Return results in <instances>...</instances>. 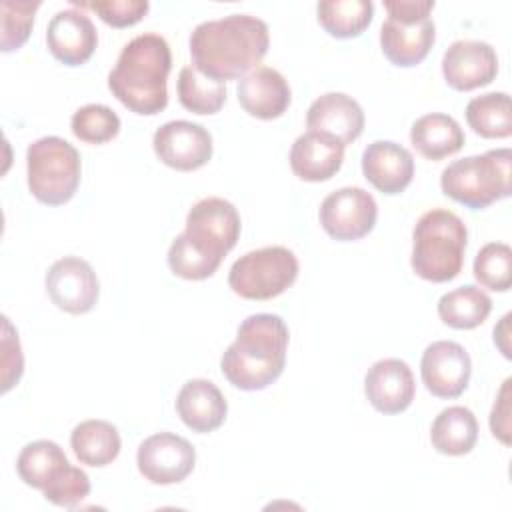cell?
Here are the masks:
<instances>
[{
  "mask_svg": "<svg viewBox=\"0 0 512 512\" xmlns=\"http://www.w3.org/2000/svg\"><path fill=\"white\" fill-rule=\"evenodd\" d=\"M344 148L346 146L338 140L308 130L300 134L290 148V168L306 182L330 180L344 162Z\"/></svg>",
  "mask_w": 512,
  "mask_h": 512,
  "instance_id": "22",
  "label": "cell"
},
{
  "mask_svg": "<svg viewBox=\"0 0 512 512\" xmlns=\"http://www.w3.org/2000/svg\"><path fill=\"white\" fill-rule=\"evenodd\" d=\"M466 120L482 138H508L512 134V108L506 92H486L466 104Z\"/></svg>",
  "mask_w": 512,
  "mask_h": 512,
  "instance_id": "28",
  "label": "cell"
},
{
  "mask_svg": "<svg viewBox=\"0 0 512 512\" xmlns=\"http://www.w3.org/2000/svg\"><path fill=\"white\" fill-rule=\"evenodd\" d=\"M510 164V148H496L454 160L442 170L440 188L458 204L482 210L510 196Z\"/></svg>",
  "mask_w": 512,
  "mask_h": 512,
  "instance_id": "6",
  "label": "cell"
},
{
  "mask_svg": "<svg viewBox=\"0 0 512 512\" xmlns=\"http://www.w3.org/2000/svg\"><path fill=\"white\" fill-rule=\"evenodd\" d=\"M362 172L382 194H400L412 182L414 158L392 140H374L362 152Z\"/></svg>",
  "mask_w": 512,
  "mask_h": 512,
  "instance_id": "20",
  "label": "cell"
},
{
  "mask_svg": "<svg viewBox=\"0 0 512 512\" xmlns=\"http://www.w3.org/2000/svg\"><path fill=\"white\" fill-rule=\"evenodd\" d=\"M474 278L494 292H506L512 282V248L504 242L484 244L474 258Z\"/></svg>",
  "mask_w": 512,
  "mask_h": 512,
  "instance_id": "31",
  "label": "cell"
},
{
  "mask_svg": "<svg viewBox=\"0 0 512 512\" xmlns=\"http://www.w3.org/2000/svg\"><path fill=\"white\" fill-rule=\"evenodd\" d=\"M16 470L24 484L42 490L54 506L74 508L90 494L88 474L72 466L64 450L52 440L26 444L18 454Z\"/></svg>",
  "mask_w": 512,
  "mask_h": 512,
  "instance_id": "7",
  "label": "cell"
},
{
  "mask_svg": "<svg viewBox=\"0 0 512 512\" xmlns=\"http://www.w3.org/2000/svg\"><path fill=\"white\" fill-rule=\"evenodd\" d=\"M40 8V0H2L0 22H2V52L18 50L30 36L34 26V14Z\"/></svg>",
  "mask_w": 512,
  "mask_h": 512,
  "instance_id": "33",
  "label": "cell"
},
{
  "mask_svg": "<svg viewBox=\"0 0 512 512\" xmlns=\"http://www.w3.org/2000/svg\"><path fill=\"white\" fill-rule=\"evenodd\" d=\"M152 146L160 162L182 172L196 170L212 158L210 132L190 120H170L162 124L154 132Z\"/></svg>",
  "mask_w": 512,
  "mask_h": 512,
  "instance_id": "13",
  "label": "cell"
},
{
  "mask_svg": "<svg viewBox=\"0 0 512 512\" xmlns=\"http://www.w3.org/2000/svg\"><path fill=\"white\" fill-rule=\"evenodd\" d=\"M492 310L490 296L478 286L466 284L440 296L438 316L440 320L456 330H470L480 326Z\"/></svg>",
  "mask_w": 512,
  "mask_h": 512,
  "instance_id": "27",
  "label": "cell"
},
{
  "mask_svg": "<svg viewBox=\"0 0 512 512\" xmlns=\"http://www.w3.org/2000/svg\"><path fill=\"white\" fill-rule=\"evenodd\" d=\"M430 440L446 456L468 454L478 440V420L466 406H448L432 422Z\"/></svg>",
  "mask_w": 512,
  "mask_h": 512,
  "instance_id": "25",
  "label": "cell"
},
{
  "mask_svg": "<svg viewBox=\"0 0 512 512\" xmlns=\"http://www.w3.org/2000/svg\"><path fill=\"white\" fill-rule=\"evenodd\" d=\"M70 128L82 142L104 144L120 132V118L104 104H86L72 114Z\"/></svg>",
  "mask_w": 512,
  "mask_h": 512,
  "instance_id": "32",
  "label": "cell"
},
{
  "mask_svg": "<svg viewBox=\"0 0 512 512\" xmlns=\"http://www.w3.org/2000/svg\"><path fill=\"white\" fill-rule=\"evenodd\" d=\"M368 402L382 414L404 412L416 392V382L410 366L400 358H382L374 362L364 378Z\"/></svg>",
  "mask_w": 512,
  "mask_h": 512,
  "instance_id": "18",
  "label": "cell"
},
{
  "mask_svg": "<svg viewBox=\"0 0 512 512\" xmlns=\"http://www.w3.org/2000/svg\"><path fill=\"white\" fill-rule=\"evenodd\" d=\"M288 326L278 314H252L238 326L234 342L220 358L224 378L240 390H262L284 370Z\"/></svg>",
  "mask_w": 512,
  "mask_h": 512,
  "instance_id": "3",
  "label": "cell"
},
{
  "mask_svg": "<svg viewBox=\"0 0 512 512\" xmlns=\"http://www.w3.org/2000/svg\"><path fill=\"white\" fill-rule=\"evenodd\" d=\"M442 74L460 92L486 86L498 74L496 50L482 40H456L442 56Z\"/></svg>",
  "mask_w": 512,
  "mask_h": 512,
  "instance_id": "15",
  "label": "cell"
},
{
  "mask_svg": "<svg viewBox=\"0 0 512 512\" xmlns=\"http://www.w3.org/2000/svg\"><path fill=\"white\" fill-rule=\"evenodd\" d=\"M192 66L204 76L226 82L246 76L268 52V24L252 14H228L200 22L190 32Z\"/></svg>",
  "mask_w": 512,
  "mask_h": 512,
  "instance_id": "1",
  "label": "cell"
},
{
  "mask_svg": "<svg viewBox=\"0 0 512 512\" xmlns=\"http://www.w3.org/2000/svg\"><path fill=\"white\" fill-rule=\"evenodd\" d=\"M136 464L140 474L152 484H178L194 470L196 450L174 432H158L138 446Z\"/></svg>",
  "mask_w": 512,
  "mask_h": 512,
  "instance_id": "11",
  "label": "cell"
},
{
  "mask_svg": "<svg viewBox=\"0 0 512 512\" xmlns=\"http://www.w3.org/2000/svg\"><path fill=\"white\" fill-rule=\"evenodd\" d=\"M298 268V258L286 246H264L232 264L228 286L246 300H270L294 284Z\"/></svg>",
  "mask_w": 512,
  "mask_h": 512,
  "instance_id": "9",
  "label": "cell"
},
{
  "mask_svg": "<svg viewBox=\"0 0 512 512\" xmlns=\"http://www.w3.org/2000/svg\"><path fill=\"white\" fill-rule=\"evenodd\" d=\"M240 106L260 120H274L290 106L288 80L270 66H256L252 72L240 78L238 88Z\"/></svg>",
  "mask_w": 512,
  "mask_h": 512,
  "instance_id": "21",
  "label": "cell"
},
{
  "mask_svg": "<svg viewBox=\"0 0 512 512\" xmlns=\"http://www.w3.org/2000/svg\"><path fill=\"white\" fill-rule=\"evenodd\" d=\"M468 230L460 216L444 208L424 212L412 232V270L428 282L456 278L464 264Z\"/></svg>",
  "mask_w": 512,
  "mask_h": 512,
  "instance_id": "5",
  "label": "cell"
},
{
  "mask_svg": "<svg viewBox=\"0 0 512 512\" xmlns=\"http://www.w3.org/2000/svg\"><path fill=\"white\" fill-rule=\"evenodd\" d=\"M410 142L424 158L442 160L464 146V130L452 116L432 112L412 124Z\"/></svg>",
  "mask_w": 512,
  "mask_h": 512,
  "instance_id": "24",
  "label": "cell"
},
{
  "mask_svg": "<svg viewBox=\"0 0 512 512\" xmlns=\"http://www.w3.org/2000/svg\"><path fill=\"white\" fill-rule=\"evenodd\" d=\"M238 236L240 214L234 204L218 196L202 198L190 208L184 232L172 240L168 266L184 280H204L218 270Z\"/></svg>",
  "mask_w": 512,
  "mask_h": 512,
  "instance_id": "2",
  "label": "cell"
},
{
  "mask_svg": "<svg viewBox=\"0 0 512 512\" xmlns=\"http://www.w3.org/2000/svg\"><path fill=\"white\" fill-rule=\"evenodd\" d=\"M70 446L82 464L102 468L116 460L122 442L114 424L106 420H84L74 426Z\"/></svg>",
  "mask_w": 512,
  "mask_h": 512,
  "instance_id": "26",
  "label": "cell"
},
{
  "mask_svg": "<svg viewBox=\"0 0 512 512\" xmlns=\"http://www.w3.org/2000/svg\"><path fill=\"white\" fill-rule=\"evenodd\" d=\"M384 8L388 16L424 18V16H430L434 8V0H386Z\"/></svg>",
  "mask_w": 512,
  "mask_h": 512,
  "instance_id": "36",
  "label": "cell"
},
{
  "mask_svg": "<svg viewBox=\"0 0 512 512\" xmlns=\"http://www.w3.org/2000/svg\"><path fill=\"white\" fill-rule=\"evenodd\" d=\"M46 292L60 310L68 314H86L100 296V282L94 268L78 258L64 256L46 272Z\"/></svg>",
  "mask_w": 512,
  "mask_h": 512,
  "instance_id": "12",
  "label": "cell"
},
{
  "mask_svg": "<svg viewBox=\"0 0 512 512\" xmlns=\"http://www.w3.org/2000/svg\"><path fill=\"white\" fill-rule=\"evenodd\" d=\"M176 90L180 104L194 114H216L226 102L224 82L204 76L192 64L180 70Z\"/></svg>",
  "mask_w": 512,
  "mask_h": 512,
  "instance_id": "30",
  "label": "cell"
},
{
  "mask_svg": "<svg viewBox=\"0 0 512 512\" xmlns=\"http://www.w3.org/2000/svg\"><path fill=\"white\" fill-rule=\"evenodd\" d=\"M436 40V26L430 16L404 18L388 16L380 26V46L384 56L402 68L420 64Z\"/></svg>",
  "mask_w": 512,
  "mask_h": 512,
  "instance_id": "16",
  "label": "cell"
},
{
  "mask_svg": "<svg viewBox=\"0 0 512 512\" xmlns=\"http://www.w3.org/2000/svg\"><path fill=\"white\" fill-rule=\"evenodd\" d=\"M420 374L430 394L438 398H456L470 382L472 362L462 344L438 340L426 346L420 360Z\"/></svg>",
  "mask_w": 512,
  "mask_h": 512,
  "instance_id": "14",
  "label": "cell"
},
{
  "mask_svg": "<svg viewBox=\"0 0 512 512\" xmlns=\"http://www.w3.org/2000/svg\"><path fill=\"white\" fill-rule=\"evenodd\" d=\"M172 68L168 42L154 32L134 36L108 74L110 92L132 112L154 116L168 104L166 80Z\"/></svg>",
  "mask_w": 512,
  "mask_h": 512,
  "instance_id": "4",
  "label": "cell"
},
{
  "mask_svg": "<svg viewBox=\"0 0 512 512\" xmlns=\"http://www.w3.org/2000/svg\"><path fill=\"white\" fill-rule=\"evenodd\" d=\"M84 6L94 10L106 24L114 28H124L140 22L142 16L148 12L150 2L148 0H96Z\"/></svg>",
  "mask_w": 512,
  "mask_h": 512,
  "instance_id": "34",
  "label": "cell"
},
{
  "mask_svg": "<svg viewBox=\"0 0 512 512\" xmlns=\"http://www.w3.org/2000/svg\"><path fill=\"white\" fill-rule=\"evenodd\" d=\"M510 382V378L504 380L490 412V430L506 446L510 444Z\"/></svg>",
  "mask_w": 512,
  "mask_h": 512,
  "instance_id": "35",
  "label": "cell"
},
{
  "mask_svg": "<svg viewBox=\"0 0 512 512\" xmlns=\"http://www.w3.org/2000/svg\"><path fill=\"white\" fill-rule=\"evenodd\" d=\"M306 126L308 130L326 134L346 146L362 134L364 110L344 92H326L310 104L306 112Z\"/></svg>",
  "mask_w": 512,
  "mask_h": 512,
  "instance_id": "19",
  "label": "cell"
},
{
  "mask_svg": "<svg viewBox=\"0 0 512 512\" xmlns=\"http://www.w3.org/2000/svg\"><path fill=\"white\" fill-rule=\"evenodd\" d=\"M320 226L340 242L366 236L378 218V206L370 192L360 186H344L330 192L320 204Z\"/></svg>",
  "mask_w": 512,
  "mask_h": 512,
  "instance_id": "10",
  "label": "cell"
},
{
  "mask_svg": "<svg viewBox=\"0 0 512 512\" xmlns=\"http://www.w3.org/2000/svg\"><path fill=\"white\" fill-rule=\"evenodd\" d=\"M80 154L60 136H42L26 150L28 188L48 206L66 204L80 184Z\"/></svg>",
  "mask_w": 512,
  "mask_h": 512,
  "instance_id": "8",
  "label": "cell"
},
{
  "mask_svg": "<svg viewBox=\"0 0 512 512\" xmlns=\"http://www.w3.org/2000/svg\"><path fill=\"white\" fill-rule=\"evenodd\" d=\"M176 412L190 430L206 434L222 426L228 414V404L214 382L192 378L176 396Z\"/></svg>",
  "mask_w": 512,
  "mask_h": 512,
  "instance_id": "23",
  "label": "cell"
},
{
  "mask_svg": "<svg viewBox=\"0 0 512 512\" xmlns=\"http://www.w3.org/2000/svg\"><path fill=\"white\" fill-rule=\"evenodd\" d=\"M318 22L336 38H354L370 22L374 4L370 0H324L316 6Z\"/></svg>",
  "mask_w": 512,
  "mask_h": 512,
  "instance_id": "29",
  "label": "cell"
},
{
  "mask_svg": "<svg viewBox=\"0 0 512 512\" xmlns=\"http://www.w3.org/2000/svg\"><path fill=\"white\" fill-rule=\"evenodd\" d=\"M46 44L56 60L66 66L84 64L96 50L98 32L82 10H58L46 28Z\"/></svg>",
  "mask_w": 512,
  "mask_h": 512,
  "instance_id": "17",
  "label": "cell"
}]
</instances>
